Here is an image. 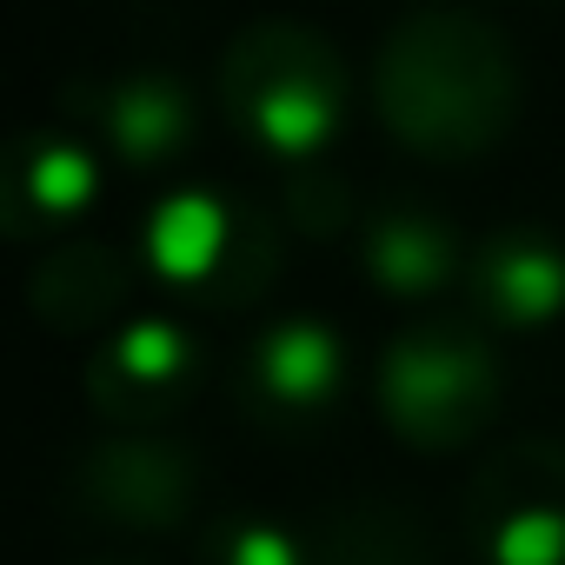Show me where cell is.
<instances>
[{"label":"cell","mask_w":565,"mask_h":565,"mask_svg":"<svg viewBox=\"0 0 565 565\" xmlns=\"http://www.w3.org/2000/svg\"><path fill=\"white\" fill-rule=\"evenodd\" d=\"M61 127H74L87 147L114 153L120 167H173L200 140V100L180 74L167 67H120V74H87L61 87Z\"/></svg>","instance_id":"cell-8"},{"label":"cell","mask_w":565,"mask_h":565,"mask_svg":"<svg viewBox=\"0 0 565 565\" xmlns=\"http://www.w3.org/2000/svg\"><path fill=\"white\" fill-rule=\"evenodd\" d=\"M200 565H313V545L266 512H220L200 532Z\"/></svg>","instance_id":"cell-15"},{"label":"cell","mask_w":565,"mask_h":565,"mask_svg":"<svg viewBox=\"0 0 565 565\" xmlns=\"http://www.w3.org/2000/svg\"><path fill=\"white\" fill-rule=\"evenodd\" d=\"M287 220L307 239L347 233L353 226V180L347 173H327V167H294V180H287Z\"/></svg>","instance_id":"cell-16"},{"label":"cell","mask_w":565,"mask_h":565,"mask_svg":"<svg viewBox=\"0 0 565 565\" xmlns=\"http://www.w3.org/2000/svg\"><path fill=\"white\" fill-rule=\"evenodd\" d=\"M140 273L200 313H239L279 279V226L220 186L167 193L140 226Z\"/></svg>","instance_id":"cell-3"},{"label":"cell","mask_w":565,"mask_h":565,"mask_svg":"<svg viewBox=\"0 0 565 565\" xmlns=\"http://www.w3.org/2000/svg\"><path fill=\"white\" fill-rule=\"evenodd\" d=\"M100 200V153L74 127H28L0 140V239L61 246Z\"/></svg>","instance_id":"cell-10"},{"label":"cell","mask_w":565,"mask_h":565,"mask_svg":"<svg viewBox=\"0 0 565 565\" xmlns=\"http://www.w3.org/2000/svg\"><path fill=\"white\" fill-rule=\"evenodd\" d=\"M94 565H134V558H94Z\"/></svg>","instance_id":"cell-17"},{"label":"cell","mask_w":565,"mask_h":565,"mask_svg":"<svg viewBox=\"0 0 565 565\" xmlns=\"http://www.w3.org/2000/svg\"><path fill=\"white\" fill-rule=\"evenodd\" d=\"M459 287L479 327L539 333L565 313V239L545 226H499L472 246Z\"/></svg>","instance_id":"cell-11"},{"label":"cell","mask_w":565,"mask_h":565,"mask_svg":"<svg viewBox=\"0 0 565 565\" xmlns=\"http://www.w3.org/2000/svg\"><path fill=\"white\" fill-rule=\"evenodd\" d=\"M313 565H439V532L413 499H353L320 525Z\"/></svg>","instance_id":"cell-14"},{"label":"cell","mask_w":565,"mask_h":565,"mask_svg":"<svg viewBox=\"0 0 565 565\" xmlns=\"http://www.w3.org/2000/svg\"><path fill=\"white\" fill-rule=\"evenodd\" d=\"M525 100L512 41L472 8H426L399 21L373 61L380 127L419 160L492 153Z\"/></svg>","instance_id":"cell-1"},{"label":"cell","mask_w":565,"mask_h":565,"mask_svg":"<svg viewBox=\"0 0 565 565\" xmlns=\"http://www.w3.org/2000/svg\"><path fill=\"white\" fill-rule=\"evenodd\" d=\"M140 253L114 246V239H61L41 253L34 279H28V307L47 333L61 340H94L100 327H114L140 287Z\"/></svg>","instance_id":"cell-13"},{"label":"cell","mask_w":565,"mask_h":565,"mask_svg":"<svg viewBox=\"0 0 565 565\" xmlns=\"http://www.w3.org/2000/svg\"><path fill=\"white\" fill-rule=\"evenodd\" d=\"M200 373H206V347L193 340V327L147 313L87 353V406L114 433H153L200 393Z\"/></svg>","instance_id":"cell-9"},{"label":"cell","mask_w":565,"mask_h":565,"mask_svg":"<svg viewBox=\"0 0 565 565\" xmlns=\"http://www.w3.org/2000/svg\"><path fill=\"white\" fill-rule=\"evenodd\" d=\"M466 259H472V246H466L459 220L426 206V200H393L360 226L366 279L386 300H406V307H426V300L452 294L466 279Z\"/></svg>","instance_id":"cell-12"},{"label":"cell","mask_w":565,"mask_h":565,"mask_svg":"<svg viewBox=\"0 0 565 565\" xmlns=\"http://www.w3.org/2000/svg\"><path fill=\"white\" fill-rule=\"evenodd\" d=\"M206 499V466L167 433H107L67 466V505L120 532H180Z\"/></svg>","instance_id":"cell-5"},{"label":"cell","mask_w":565,"mask_h":565,"mask_svg":"<svg viewBox=\"0 0 565 565\" xmlns=\"http://www.w3.org/2000/svg\"><path fill=\"white\" fill-rule=\"evenodd\" d=\"M220 107L253 147L307 167L353 114V74L320 28L253 21L220 54Z\"/></svg>","instance_id":"cell-2"},{"label":"cell","mask_w":565,"mask_h":565,"mask_svg":"<svg viewBox=\"0 0 565 565\" xmlns=\"http://www.w3.org/2000/svg\"><path fill=\"white\" fill-rule=\"evenodd\" d=\"M353 353L327 320H279L233 366V406L266 439H300L327 426L347 399Z\"/></svg>","instance_id":"cell-7"},{"label":"cell","mask_w":565,"mask_h":565,"mask_svg":"<svg viewBox=\"0 0 565 565\" xmlns=\"http://www.w3.org/2000/svg\"><path fill=\"white\" fill-rule=\"evenodd\" d=\"M466 545L479 565H565V446L512 439L466 486Z\"/></svg>","instance_id":"cell-6"},{"label":"cell","mask_w":565,"mask_h":565,"mask_svg":"<svg viewBox=\"0 0 565 565\" xmlns=\"http://www.w3.org/2000/svg\"><path fill=\"white\" fill-rule=\"evenodd\" d=\"M505 399L499 347L472 320H419L380 360V419L413 452L472 446Z\"/></svg>","instance_id":"cell-4"}]
</instances>
